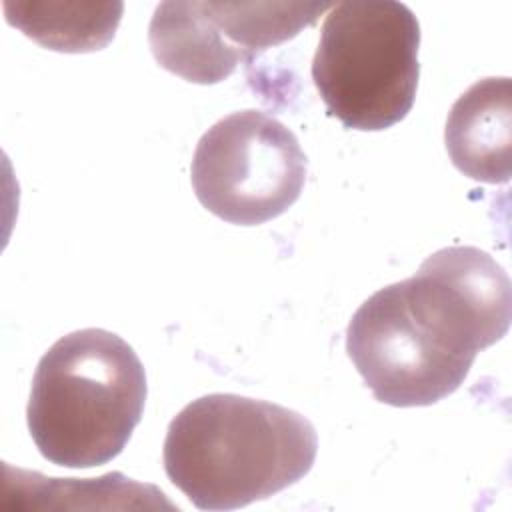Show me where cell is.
<instances>
[{"mask_svg":"<svg viewBox=\"0 0 512 512\" xmlns=\"http://www.w3.org/2000/svg\"><path fill=\"white\" fill-rule=\"evenodd\" d=\"M510 318L504 268L480 248L446 246L414 276L360 304L346 350L378 402L430 406L460 388L476 354L502 340Z\"/></svg>","mask_w":512,"mask_h":512,"instance_id":"6da1fadb","label":"cell"},{"mask_svg":"<svg viewBox=\"0 0 512 512\" xmlns=\"http://www.w3.org/2000/svg\"><path fill=\"white\" fill-rule=\"evenodd\" d=\"M316 452V430L300 412L208 394L172 418L162 458L170 482L196 508L236 510L302 480Z\"/></svg>","mask_w":512,"mask_h":512,"instance_id":"7a4b0ae2","label":"cell"},{"mask_svg":"<svg viewBox=\"0 0 512 512\" xmlns=\"http://www.w3.org/2000/svg\"><path fill=\"white\" fill-rule=\"evenodd\" d=\"M146 372L118 334L84 328L40 358L26 418L38 452L52 464L92 468L128 444L146 404Z\"/></svg>","mask_w":512,"mask_h":512,"instance_id":"3957f363","label":"cell"},{"mask_svg":"<svg viewBox=\"0 0 512 512\" xmlns=\"http://www.w3.org/2000/svg\"><path fill=\"white\" fill-rule=\"evenodd\" d=\"M420 24L394 0H348L324 18L312 80L330 116L352 130H386L410 112Z\"/></svg>","mask_w":512,"mask_h":512,"instance_id":"277c9868","label":"cell"},{"mask_svg":"<svg viewBox=\"0 0 512 512\" xmlns=\"http://www.w3.org/2000/svg\"><path fill=\"white\" fill-rule=\"evenodd\" d=\"M190 182L198 202L220 220L258 226L282 216L300 198L306 154L280 120L240 110L202 134Z\"/></svg>","mask_w":512,"mask_h":512,"instance_id":"5b68a950","label":"cell"},{"mask_svg":"<svg viewBox=\"0 0 512 512\" xmlns=\"http://www.w3.org/2000/svg\"><path fill=\"white\" fill-rule=\"evenodd\" d=\"M444 144L452 164L484 184L510 180L512 84L510 78L474 82L450 108Z\"/></svg>","mask_w":512,"mask_h":512,"instance_id":"8992f818","label":"cell"},{"mask_svg":"<svg viewBox=\"0 0 512 512\" xmlns=\"http://www.w3.org/2000/svg\"><path fill=\"white\" fill-rule=\"evenodd\" d=\"M156 62L192 84L226 80L246 56L222 34L208 2H160L148 26Z\"/></svg>","mask_w":512,"mask_h":512,"instance_id":"52a82bcc","label":"cell"},{"mask_svg":"<svg viewBox=\"0 0 512 512\" xmlns=\"http://www.w3.org/2000/svg\"><path fill=\"white\" fill-rule=\"evenodd\" d=\"M2 10L10 26L36 44L66 52L86 54L106 48L118 30L122 2H20L4 0Z\"/></svg>","mask_w":512,"mask_h":512,"instance_id":"ba28073f","label":"cell"}]
</instances>
